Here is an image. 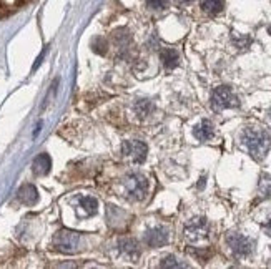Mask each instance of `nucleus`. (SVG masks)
I'll return each instance as SVG.
<instances>
[{
  "label": "nucleus",
  "instance_id": "obj_18",
  "mask_svg": "<svg viewBox=\"0 0 271 269\" xmlns=\"http://www.w3.org/2000/svg\"><path fill=\"white\" fill-rule=\"evenodd\" d=\"M160 266L161 268H185L186 264L185 263H180L175 256H166V258L161 259Z\"/></svg>",
  "mask_w": 271,
  "mask_h": 269
},
{
  "label": "nucleus",
  "instance_id": "obj_21",
  "mask_svg": "<svg viewBox=\"0 0 271 269\" xmlns=\"http://www.w3.org/2000/svg\"><path fill=\"white\" fill-rule=\"evenodd\" d=\"M178 2H181V3H190L191 0H178Z\"/></svg>",
  "mask_w": 271,
  "mask_h": 269
},
{
  "label": "nucleus",
  "instance_id": "obj_13",
  "mask_svg": "<svg viewBox=\"0 0 271 269\" xmlns=\"http://www.w3.org/2000/svg\"><path fill=\"white\" fill-rule=\"evenodd\" d=\"M120 249L123 253L127 254L128 258H136L138 256V253H140V249H138V244H136L135 239H122L120 241Z\"/></svg>",
  "mask_w": 271,
  "mask_h": 269
},
{
  "label": "nucleus",
  "instance_id": "obj_5",
  "mask_svg": "<svg viewBox=\"0 0 271 269\" xmlns=\"http://www.w3.org/2000/svg\"><path fill=\"white\" fill-rule=\"evenodd\" d=\"M226 243H228L231 253H233L236 258L250 256L255 248L253 239H250L248 236H243V234L240 233H230L228 236H226Z\"/></svg>",
  "mask_w": 271,
  "mask_h": 269
},
{
  "label": "nucleus",
  "instance_id": "obj_9",
  "mask_svg": "<svg viewBox=\"0 0 271 269\" xmlns=\"http://www.w3.org/2000/svg\"><path fill=\"white\" fill-rule=\"evenodd\" d=\"M17 198L18 201L23 203V204H28V206H32V204L37 203L38 199V191L37 188L33 186V184H23V186L18 189L17 193Z\"/></svg>",
  "mask_w": 271,
  "mask_h": 269
},
{
  "label": "nucleus",
  "instance_id": "obj_3",
  "mask_svg": "<svg viewBox=\"0 0 271 269\" xmlns=\"http://www.w3.org/2000/svg\"><path fill=\"white\" fill-rule=\"evenodd\" d=\"M80 243H82V236L75 231H70V229H62V231H58L53 236V248L65 254H72L78 251Z\"/></svg>",
  "mask_w": 271,
  "mask_h": 269
},
{
  "label": "nucleus",
  "instance_id": "obj_19",
  "mask_svg": "<svg viewBox=\"0 0 271 269\" xmlns=\"http://www.w3.org/2000/svg\"><path fill=\"white\" fill-rule=\"evenodd\" d=\"M170 0H146V3H148V7L150 8H153V10H161V8H165L166 5H168Z\"/></svg>",
  "mask_w": 271,
  "mask_h": 269
},
{
  "label": "nucleus",
  "instance_id": "obj_11",
  "mask_svg": "<svg viewBox=\"0 0 271 269\" xmlns=\"http://www.w3.org/2000/svg\"><path fill=\"white\" fill-rule=\"evenodd\" d=\"M213 125L208 120H203L201 123H198L193 130V134L196 139H200V141H208V139L213 136Z\"/></svg>",
  "mask_w": 271,
  "mask_h": 269
},
{
  "label": "nucleus",
  "instance_id": "obj_7",
  "mask_svg": "<svg viewBox=\"0 0 271 269\" xmlns=\"http://www.w3.org/2000/svg\"><path fill=\"white\" fill-rule=\"evenodd\" d=\"M122 153L125 154V156L132 158L133 161L141 163V161H145V158H146V153H148V146H146L143 141H140V139L123 141V144H122Z\"/></svg>",
  "mask_w": 271,
  "mask_h": 269
},
{
  "label": "nucleus",
  "instance_id": "obj_6",
  "mask_svg": "<svg viewBox=\"0 0 271 269\" xmlns=\"http://www.w3.org/2000/svg\"><path fill=\"white\" fill-rule=\"evenodd\" d=\"M210 234V224L205 218H195L185 224V236L190 241H203Z\"/></svg>",
  "mask_w": 271,
  "mask_h": 269
},
{
  "label": "nucleus",
  "instance_id": "obj_2",
  "mask_svg": "<svg viewBox=\"0 0 271 269\" xmlns=\"http://www.w3.org/2000/svg\"><path fill=\"white\" fill-rule=\"evenodd\" d=\"M123 193L128 199L133 201H140L146 196L148 193V181L143 174L140 173H132L123 179Z\"/></svg>",
  "mask_w": 271,
  "mask_h": 269
},
{
  "label": "nucleus",
  "instance_id": "obj_10",
  "mask_svg": "<svg viewBox=\"0 0 271 269\" xmlns=\"http://www.w3.org/2000/svg\"><path fill=\"white\" fill-rule=\"evenodd\" d=\"M50 168H52V159H50V156H48L47 153H40L35 159H33V163H32L33 173L38 174V176H43V174H47L48 171H50Z\"/></svg>",
  "mask_w": 271,
  "mask_h": 269
},
{
  "label": "nucleus",
  "instance_id": "obj_1",
  "mask_svg": "<svg viewBox=\"0 0 271 269\" xmlns=\"http://www.w3.org/2000/svg\"><path fill=\"white\" fill-rule=\"evenodd\" d=\"M240 141L243 144V148L248 151L251 156L256 159H261L266 156L271 144V138L266 130L256 128V127H248L245 128L240 134Z\"/></svg>",
  "mask_w": 271,
  "mask_h": 269
},
{
  "label": "nucleus",
  "instance_id": "obj_12",
  "mask_svg": "<svg viewBox=\"0 0 271 269\" xmlns=\"http://www.w3.org/2000/svg\"><path fill=\"white\" fill-rule=\"evenodd\" d=\"M161 62H163L165 68L173 70L175 67H178L180 55L173 48H165V50H161Z\"/></svg>",
  "mask_w": 271,
  "mask_h": 269
},
{
  "label": "nucleus",
  "instance_id": "obj_14",
  "mask_svg": "<svg viewBox=\"0 0 271 269\" xmlns=\"http://www.w3.org/2000/svg\"><path fill=\"white\" fill-rule=\"evenodd\" d=\"M78 204H80V208L85 211V214H95L97 209H98V201L93 196H82L78 199Z\"/></svg>",
  "mask_w": 271,
  "mask_h": 269
},
{
  "label": "nucleus",
  "instance_id": "obj_17",
  "mask_svg": "<svg viewBox=\"0 0 271 269\" xmlns=\"http://www.w3.org/2000/svg\"><path fill=\"white\" fill-rule=\"evenodd\" d=\"M260 193L265 198L271 196V176H268V174H263L260 178Z\"/></svg>",
  "mask_w": 271,
  "mask_h": 269
},
{
  "label": "nucleus",
  "instance_id": "obj_20",
  "mask_svg": "<svg viewBox=\"0 0 271 269\" xmlns=\"http://www.w3.org/2000/svg\"><path fill=\"white\" fill-rule=\"evenodd\" d=\"M265 228H266V229H268V231L271 233V216L268 218V221H266V223H265Z\"/></svg>",
  "mask_w": 271,
  "mask_h": 269
},
{
  "label": "nucleus",
  "instance_id": "obj_8",
  "mask_svg": "<svg viewBox=\"0 0 271 269\" xmlns=\"http://www.w3.org/2000/svg\"><path fill=\"white\" fill-rule=\"evenodd\" d=\"M143 241L148 244V246H151V248L165 246V244L168 243V231H166L163 226L151 228V229H148V231L145 233Z\"/></svg>",
  "mask_w": 271,
  "mask_h": 269
},
{
  "label": "nucleus",
  "instance_id": "obj_16",
  "mask_svg": "<svg viewBox=\"0 0 271 269\" xmlns=\"http://www.w3.org/2000/svg\"><path fill=\"white\" fill-rule=\"evenodd\" d=\"M151 110H153V103H151L150 100H146V98L138 100V102L135 103V112L141 118L148 117V115L151 113Z\"/></svg>",
  "mask_w": 271,
  "mask_h": 269
},
{
  "label": "nucleus",
  "instance_id": "obj_22",
  "mask_svg": "<svg viewBox=\"0 0 271 269\" xmlns=\"http://www.w3.org/2000/svg\"><path fill=\"white\" fill-rule=\"evenodd\" d=\"M268 118H270V123H271V110H270V113H268Z\"/></svg>",
  "mask_w": 271,
  "mask_h": 269
},
{
  "label": "nucleus",
  "instance_id": "obj_4",
  "mask_svg": "<svg viewBox=\"0 0 271 269\" xmlns=\"http://www.w3.org/2000/svg\"><path fill=\"white\" fill-rule=\"evenodd\" d=\"M238 105H240L238 98H236V95L230 87H218L211 93V107H213L216 112L238 107Z\"/></svg>",
  "mask_w": 271,
  "mask_h": 269
},
{
  "label": "nucleus",
  "instance_id": "obj_15",
  "mask_svg": "<svg viewBox=\"0 0 271 269\" xmlns=\"http://www.w3.org/2000/svg\"><path fill=\"white\" fill-rule=\"evenodd\" d=\"M201 8L208 15H216L223 10V0H201Z\"/></svg>",
  "mask_w": 271,
  "mask_h": 269
}]
</instances>
